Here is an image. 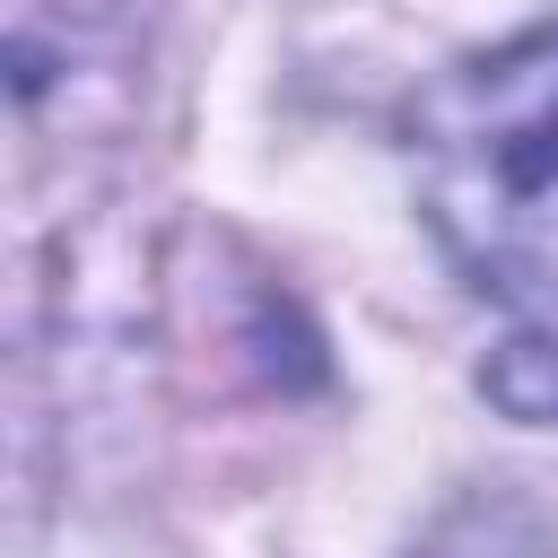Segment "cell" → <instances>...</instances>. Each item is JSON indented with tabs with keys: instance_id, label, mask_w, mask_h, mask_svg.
I'll use <instances>...</instances> for the list:
<instances>
[{
	"instance_id": "6da1fadb",
	"label": "cell",
	"mask_w": 558,
	"mask_h": 558,
	"mask_svg": "<svg viewBox=\"0 0 558 558\" xmlns=\"http://www.w3.org/2000/svg\"><path fill=\"white\" fill-rule=\"evenodd\" d=\"M410 192L445 262L558 323V26H523L445 61L401 105Z\"/></svg>"
},
{
	"instance_id": "3957f363",
	"label": "cell",
	"mask_w": 558,
	"mask_h": 558,
	"mask_svg": "<svg viewBox=\"0 0 558 558\" xmlns=\"http://www.w3.org/2000/svg\"><path fill=\"white\" fill-rule=\"evenodd\" d=\"M480 392L523 418V427H549L558 436V331H514L480 357Z\"/></svg>"
},
{
	"instance_id": "7a4b0ae2",
	"label": "cell",
	"mask_w": 558,
	"mask_h": 558,
	"mask_svg": "<svg viewBox=\"0 0 558 558\" xmlns=\"http://www.w3.org/2000/svg\"><path fill=\"white\" fill-rule=\"evenodd\" d=\"M410 558H558V532H549L541 506H523L514 488H480V497H462Z\"/></svg>"
}]
</instances>
